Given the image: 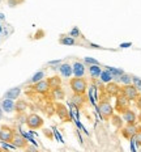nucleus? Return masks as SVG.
I'll return each instance as SVG.
<instances>
[{
  "mask_svg": "<svg viewBox=\"0 0 141 152\" xmlns=\"http://www.w3.org/2000/svg\"><path fill=\"white\" fill-rule=\"evenodd\" d=\"M132 83L136 88H140L141 87V79L140 77H136V76H133L132 77Z\"/></svg>",
  "mask_w": 141,
  "mask_h": 152,
  "instance_id": "obj_30",
  "label": "nucleus"
},
{
  "mask_svg": "<svg viewBox=\"0 0 141 152\" xmlns=\"http://www.w3.org/2000/svg\"><path fill=\"white\" fill-rule=\"evenodd\" d=\"M110 121H111V123H112V126H115L116 129H123V123H124V121H123V118H121V115H119V114H114V115L110 118Z\"/></svg>",
  "mask_w": 141,
  "mask_h": 152,
  "instance_id": "obj_17",
  "label": "nucleus"
},
{
  "mask_svg": "<svg viewBox=\"0 0 141 152\" xmlns=\"http://www.w3.org/2000/svg\"><path fill=\"white\" fill-rule=\"evenodd\" d=\"M48 64H50V66H55V64H59V66H60L61 62H60V61H52V62H50Z\"/></svg>",
  "mask_w": 141,
  "mask_h": 152,
  "instance_id": "obj_34",
  "label": "nucleus"
},
{
  "mask_svg": "<svg viewBox=\"0 0 141 152\" xmlns=\"http://www.w3.org/2000/svg\"><path fill=\"white\" fill-rule=\"evenodd\" d=\"M21 93V88L20 87H16V88H12V89H9L7 93L4 94V99H9V100H16L18 99V96H20Z\"/></svg>",
  "mask_w": 141,
  "mask_h": 152,
  "instance_id": "obj_15",
  "label": "nucleus"
},
{
  "mask_svg": "<svg viewBox=\"0 0 141 152\" xmlns=\"http://www.w3.org/2000/svg\"><path fill=\"white\" fill-rule=\"evenodd\" d=\"M119 80H120L124 85H131V84H132V76H129L127 74H123L120 77H119Z\"/></svg>",
  "mask_w": 141,
  "mask_h": 152,
  "instance_id": "obj_25",
  "label": "nucleus"
},
{
  "mask_svg": "<svg viewBox=\"0 0 141 152\" xmlns=\"http://www.w3.org/2000/svg\"><path fill=\"white\" fill-rule=\"evenodd\" d=\"M106 92H107L110 96L118 97L119 94H121V88L116 83H108L106 85Z\"/></svg>",
  "mask_w": 141,
  "mask_h": 152,
  "instance_id": "obj_9",
  "label": "nucleus"
},
{
  "mask_svg": "<svg viewBox=\"0 0 141 152\" xmlns=\"http://www.w3.org/2000/svg\"><path fill=\"white\" fill-rule=\"evenodd\" d=\"M99 77H101V81L102 83H111V80L114 77H112V75L110 74L108 72V69H105V71H102V74H101V76H99Z\"/></svg>",
  "mask_w": 141,
  "mask_h": 152,
  "instance_id": "obj_19",
  "label": "nucleus"
},
{
  "mask_svg": "<svg viewBox=\"0 0 141 152\" xmlns=\"http://www.w3.org/2000/svg\"><path fill=\"white\" fill-rule=\"evenodd\" d=\"M47 83L50 85V89H58V88L61 87V79L59 77V76H52V77H50L48 80H47Z\"/></svg>",
  "mask_w": 141,
  "mask_h": 152,
  "instance_id": "obj_16",
  "label": "nucleus"
},
{
  "mask_svg": "<svg viewBox=\"0 0 141 152\" xmlns=\"http://www.w3.org/2000/svg\"><path fill=\"white\" fill-rule=\"evenodd\" d=\"M60 43H63V45H74L76 41L73 37H63L60 39Z\"/></svg>",
  "mask_w": 141,
  "mask_h": 152,
  "instance_id": "obj_26",
  "label": "nucleus"
},
{
  "mask_svg": "<svg viewBox=\"0 0 141 152\" xmlns=\"http://www.w3.org/2000/svg\"><path fill=\"white\" fill-rule=\"evenodd\" d=\"M136 106L139 107V109L141 110V96L137 97V100H136Z\"/></svg>",
  "mask_w": 141,
  "mask_h": 152,
  "instance_id": "obj_33",
  "label": "nucleus"
},
{
  "mask_svg": "<svg viewBox=\"0 0 141 152\" xmlns=\"http://www.w3.org/2000/svg\"><path fill=\"white\" fill-rule=\"evenodd\" d=\"M129 102L131 101L127 99L125 96H123V94H119V96L116 97V101H115V110L119 113H124L127 109H129Z\"/></svg>",
  "mask_w": 141,
  "mask_h": 152,
  "instance_id": "obj_4",
  "label": "nucleus"
},
{
  "mask_svg": "<svg viewBox=\"0 0 141 152\" xmlns=\"http://www.w3.org/2000/svg\"><path fill=\"white\" fill-rule=\"evenodd\" d=\"M136 132H137L136 125H125V126H123V129H121V135H123L124 139H128V140L133 139Z\"/></svg>",
  "mask_w": 141,
  "mask_h": 152,
  "instance_id": "obj_7",
  "label": "nucleus"
},
{
  "mask_svg": "<svg viewBox=\"0 0 141 152\" xmlns=\"http://www.w3.org/2000/svg\"><path fill=\"white\" fill-rule=\"evenodd\" d=\"M0 30H1V26H0Z\"/></svg>",
  "mask_w": 141,
  "mask_h": 152,
  "instance_id": "obj_38",
  "label": "nucleus"
},
{
  "mask_svg": "<svg viewBox=\"0 0 141 152\" xmlns=\"http://www.w3.org/2000/svg\"><path fill=\"white\" fill-rule=\"evenodd\" d=\"M137 119H139V122H140V123H141V113H140V114H139V117H137Z\"/></svg>",
  "mask_w": 141,
  "mask_h": 152,
  "instance_id": "obj_36",
  "label": "nucleus"
},
{
  "mask_svg": "<svg viewBox=\"0 0 141 152\" xmlns=\"http://www.w3.org/2000/svg\"><path fill=\"white\" fill-rule=\"evenodd\" d=\"M12 144H13L16 148H25L27 145V142H26V139L24 137H21V135H14L13 140H12Z\"/></svg>",
  "mask_w": 141,
  "mask_h": 152,
  "instance_id": "obj_14",
  "label": "nucleus"
},
{
  "mask_svg": "<svg viewBox=\"0 0 141 152\" xmlns=\"http://www.w3.org/2000/svg\"><path fill=\"white\" fill-rule=\"evenodd\" d=\"M26 109H27V102H26V101L18 100L17 102H16V110H17V112L22 113V112H25Z\"/></svg>",
  "mask_w": 141,
  "mask_h": 152,
  "instance_id": "obj_22",
  "label": "nucleus"
},
{
  "mask_svg": "<svg viewBox=\"0 0 141 152\" xmlns=\"http://www.w3.org/2000/svg\"><path fill=\"white\" fill-rule=\"evenodd\" d=\"M121 118H123V121L127 125H136V121H137L136 113L131 109H127L124 113H121Z\"/></svg>",
  "mask_w": 141,
  "mask_h": 152,
  "instance_id": "obj_8",
  "label": "nucleus"
},
{
  "mask_svg": "<svg viewBox=\"0 0 141 152\" xmlns=\"http://www.w3.org/2000/svg\"><path fill=\"white\" fill-rule=\"evenodd\" d=\"M43 79H45V71H38V72L34 74V76L31 77L30 81L33 84H37V83H39V81H42Z\"/></svg>",
  "mask_w": 141,
  "mask_h": 152,
  "instance_id": "obj_21",
  "label": "nucleus"
},
{
  "mask_svg": "<svg viewBox=\"0 0 141 152\" xmlns=\"http://www.w3.org/2000/svg\"><path fill=\"white\" fill-rule=\"evenodd\" d=\"M78 34H80V31H78L77 28H74V29L71 31V37H76V36H78Z\"/></svg>",
  "mask_w": 141,
  "mask_h": 152,
  "instance_id": "obj_32",
  "label": "nucleus"
},
{
  "mask_svg": "<svg viewBox=\"0 0 141 152\" xmlns=\"http://www.w3.org/2000/svg\"><path fill=\"white\" fill-rule=\"evenodd\" d=\"M98 110H99V114L102 115V118H105V119H110L115 114V109L112 107L111 104L106 100H103L99 102Z\"/></svg>",
  "mask_w": 141,
  "mask_h": 152,
  "instance_id": "obj_2",
  "label": "nucleus"
},
{
  "mask_svg": "<svg viewBox=\"0 0 141 152\" xmlns=\"http://www.w3.org/2000/svg\"><path fill=\"white\" fill-rule=\"evenodd\" d=\"M59 71H60L63 77H71L73 75V67H72L69 63H61L59 66Z\"/></svg>",
  "mask_w": 141,
  "mask_h": 152,
  "instance_id": "obj_10",
  "label": "nucleus"
},
{
  "mask_svg": "<svg viewBox=\"0 0 141 152\" xmlns=\"http://www.w3.org/2000/svg\"><path fill=\"white\" fill-rule=\"evenodd\" d=\"M121 94L127 97L129 101H136L137 97L140 96V92L139 88H136L133 84H131V85H124L121 88Z\"/></svg>",
  "mask_w": 141,
  "mask_h": 152,
  "instance_id": "obj_3",
  "label": "nucleus"
},
{
  "mask_svg": "<svg viewBox=\"0 0 141 152\" xmlns=\"http://www.w3.org/2000/svg\"><path fill=\"white\" fill-rule=\"evenodd\" d=\"M89 74L92 77H99L102 74V68L99 67V66H90L89 67Z\"/></svg>",
  "mask_w": 141,
  "mask_h": 152,
  "instance_id": "obj_18",
  "label": "nucleus"
},
{
  "mask_svg": "<svg viewBox=\"0 0 141 152\" xmlns=\"http://www.w3.org/2000/svg\"><path fill=\"white\" fill-rule=\"evenodd\" d=\"M33 89L37 93L43 94V93H46V92L50 91V85H48V83H47V80H42V81H39V83L34 84Z\"/></svg>",
  "mask_w": 141,
  "mask_h": 152,
  "instance_id": "obj_12",
  "label": "nucleus"
},
{
  "mask_svg": "<svg viewBox=\"0 0 141 152\" xmlns=\"http://www.w3.org/2000/svg\"><path fill=\"white\" fill-rule=\"evenodd\" d=\"M72 104H73V105H76L77 107L82 106V104H84L82 94H74V96H73V99H72Z\"/></svg>",
  "mask_w": 141,
  "mask_h": 152,
  "instance_id": "obj_23",
  "label": "nucleus"
},
{
  "mask_svg": "<svg viewBox=\"0 0 141 152\" xmlns=\"http://www.w3.org/2000/svg\"><path fill=\"white\" fill-rule=\"evenodd\" d=\"M85 63H87V64H90V66H99V62L98 61H95V59H93V58H85Z\"/></svg>",
  "mask_w": 141,
  "mask_h": 152,
  "instance_id": "obj_29",
  "label": "nucleus"
},
{
  "mask_svg": "<svg viewBox=\"0 0 141 152\" xmlns=\"http://www.w3.org/2000/svg\"><path fill=\"white\" fill-rule=\"evenodd\" d=\"M134 142H136L137 145H141V126L137 127V132L134 135Z\"/></svg>",
  "mask_w": 141,
  "mask_h": 152,
  "instance_id": "obj_28",
  "label": "nucleus"
},
{
  "mask_svg": "<svg viewBox=\"0 0 141 152\" xmlns=\"http://www.w3.org/2000/svg\"><path fill=\"white\" fill-rule=\"evenodd\" d=\"M54 97H55V100L64 99V92H63L60 88H58V89H54Z\"/></svg>",
  "mask_w": 141,
  "mask_h": 152,
  "instance_id": "obj_27",
  "label": "nucleus"
},
{
  "mask_svg": "<svg viewBox=\"0 0 141 152\" xmlns=\"http://www.w3.org/2000/svg\"><path fill=\"white\" fill-rule=\"evenodd\" d=\"M0 152H1V148H0Z\"/></svg>",
  "mask_w": 141,
  "mask_h": 152,
  "instance_id": "obj_39",
  "label": "nucleus"
},
{
  "mask_svg": "<svg viewBox=\"0 0 141 152\" xmlns=\"http://www.w3.org/2000/svg\"><path fill=\"white\" fill-rule=\"evenodd\" d=\"M71 88L74 94H84L87 89V83L82 77H74L71 80Z\"/></svg>",
  "mask_w": 141,
  "mask_h": 152,
  "instance_id": "obj_1",
  "label": "nucleus"
},
{
  "mask_svg": "<svg viewBox=\"0 0 141 152\" xmlns=\"http://www.w3.org/2000/svg\"><path fill=\"white\" fill-rule=\"evenodd\" d=\"M107 69H108V72H110V74L112 75V77H114V79H115V77H116V79H119V77H120L121 75L124 74V72L121 71V69H119V68H112V67H107Z\"/></svg>",
  "mask_w": 141,
  "mask_h": 152,
  "instance_id": "obj_24",
  "label": "nucleus"
},
{
  "mask_svg": "<svg viewBox=\"0 0 141 152\" xmlns=\"http://www.w3.org/2000/svg\"><path fill=\"white\" fill-rule=\"evenodd\" d=\"M56 113L61 119H65L68 117V110L64 107V105H56Z\"/></svg>",
  "mask_w": 141,
  "mask_h": 152,
  "instance_id": "obj_20",
  "label": "nucleus"
},
{
  "mask_svg": "<svg viewBox=\"0 0 141 152\" xmlns=\"http://www.w3.org/2000/svg\"><path fill=\"white\" fill-rule=\"evenodd\" d=\"M26 125H27V127L31 129V130H37V129H39L43 126V119H42V117L38 115V114H30V115L27 117Z\"/></svg>",
  "mask_w": 141,
  "mask_h": 152,
  "instance_id": "obj_5",
  "label": "nucleus"
},
{
  "mask_svg": "<svg viewBox=\"0 0 141 152\" xmlns=\"http://www.w3.org/2000/svg\"><path fill=\"white\" fill-rule=\"evenodd\" d=\"M1 117H3V109H1V106H0V119H1Z\"/></svg>",
  "mask_w": 141,
  "mask_h": 152,
  "instance_id": "obj_35",
  "label": "nucleus"
},
{
  "mask_svg": "<svg viewBox=\"0 0 141 152\" xmlns=\"http://www.w3.org/2000/svg\"><path fill=\"white\" fill-rule=\"evenodd\" d=\"M25 152H39V150L35 145H26L25 147Z\"/></svg>",
  "mask_w": 141,
  "mask_h": 152,
  "instance_id": "obj_31",
  "label": "nucleus"
},
{
  "mask_svg": "<svg viewBox=\"0 0 141 152\" xmlns=\"http://www.w3.org/2000/svg\"><path fill=\"white\" fill-rule=\"evenodd\" d=\"M72 67H73L74 77H84V75H85V66H84L82 63L81 62H74L73 64H72Z\"/></svg>",
  "mask_w": 141,
  "mask_h": 152,
  "instance_id": "obj_11",
  "label": "nucleus"
},
{
  "mask_svg": "<svg viewBox=\"0 0 141 152\" xmlns=\"http://www.w3.org/2000/svg\"><path fill=\"white\" fill-rule=\"evenodd\" d=\"M0 106H1L3 112H5V113H12L16 109L14 101L13 100H9V99H4V100H3V102L0 104Z\"/></svg>",
  "mask_w": 141,
  "mask_h": 152,
  "instance_id": "obj_13",
  "label": "nucleus"
},
{
  "mask_svg": "<svg viewBox=\"0 0 141 152\" xmlns=\"http://www.w3.org/2000/svg\"><path fill=\"white\" fill-rule=\"evenodd\" d=\"M139 92H140V93H141V87H140V88H139Z\"/></svg>",
  "mask_w": 141,
  "mask_h": 152,
  "instance_id": "obj_37",
  "label": "nucleus"
},
{
  "mask_svg": "<svg viewBox=\"0 0 141 152\" xmlns=\"http://www.w3.org/2000/svg\"><path fill=\"white\" fill-rule=\"evenodd\" d=\"M13 137H14V132L12 129L7 127V126H3V127L0 129V140H1L3 143H12Z\"/></svg>",
  "mask_w": 141,
  "mask_h": 152,
  "instance_id": "obj_6",
  "label": "nucleus"
}]
</instances>
